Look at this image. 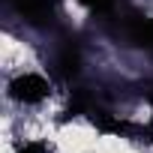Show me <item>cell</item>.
<instances>
[{
  "label": "cell",
  "mask_w": 153,
  "mask_h": 153,
  "mask_svg": "<svg viewBox=\"0 0 153 153\" xmlns=\"http://www.w3.org/2000/svg\"><path fill=\"white\" fill-rule=\"evenodd\" d=\"M12 6L18 15H24V21L30 24H42L51 15V3L48 0H12Z\"/></svg>",
  "instance_id": "obj_2"
},
{
  "label": "cell",
  "mask_w": 153,
  "mask_h": 153,
  "mask_svg": "<svg viewBox=\"0 0 153 153\" xmlns=\"http://www.w3.org/2000/svg\"><path fill=\"white\" fill-rule=\"evenodd\" d=\"M57 66H60V72L66 78H75V75L81 72V51H78V45L66 42L60 48V54H57Z\"/></svg>",
  "instance_id": "obj_3"
},
{
  "label": "cell",
  "mask_w": 153,
  "mask_h": 153,
  "mask_svg": "<svg viewBox=\"0 0 153 153\" xmlns=\"http://www.w3.org/2000/svg\"><path fill=\"white\" fill-rule=\"evenodd\" d=\"M18 153H54V147H51L48 141L36 138V141H24V144L18 147Z\"/></svg>",
  "instance_id": "obj_5"
},
{
  "label": "cell",
  "mask_w": 153,
  "mask_h": 153,
  "mask_svg": "<svg viewBox=\"0 0 153 153\" xmlns=\"http://www.w3.org/2000/svg\"><path fill=\"white\" fill-rule=\"evenodd\" d=\"M78 3H81L84 9L96 12V15H105V12H111V9H114V0H78Z\"/></svg>",
  "instance_id": "obj_4"
},
{
  "label": "cell",
  "mask_w": 153,
  "mask_h": 153,
  "mask_svg": "<svg viewBox=\"0 0 153 153\" xmlns=\"http://www.w3.org/2000/svg\"><path fill=\"white\" fill-rule=\"evenodd\" d=\"M9 96L18 105H39L51 96V81L42 72H21L9 81Z\"/></svg>",
  "instance_id": "obj_1"
}]
</instances>
